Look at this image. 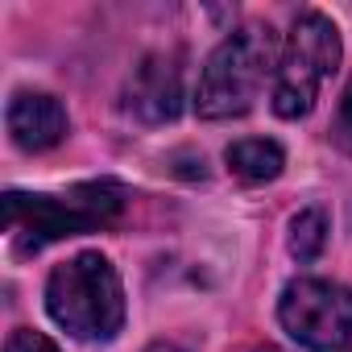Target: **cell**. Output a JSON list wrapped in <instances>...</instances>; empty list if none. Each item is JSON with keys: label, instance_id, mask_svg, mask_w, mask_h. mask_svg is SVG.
<instances>
[{"label": "cell", "instance_id": "obj_4", "mask_svg": "<svg viewBox=\"0 0 352 352\" xmlns=\"http://www.w3.org/2000/svg\"><path fill=\"white\" fill-rule=\"evenodd\" d=\"M340 63V34L323 13H302L290 25V38L282 46L278 71H274V112L282 120H298L315 108L323 79Z\"/></svg>", "mask_w": 352, "mask_h": 352}, {"label": "cell", "instance_id": "obj_8", "mask_svg": "<svg viewBox=\"0 0 352 352\" xmlns=\"http://www.w3.org/2000/svg\"><path fill=\"white\" fill-rule=\"evenodd\" d=\"M228 170L236 174L241 183H274L282 166H286V153L278 141H265V137H245V141H232L228 153H224Z\"/></svg>", "mask_w": 352, "mask_h": 352}, {"label": "cell", "instance_id": "obj_2", "mask_svg": "<svg viewBox=\"0 0 352 352\" xmlns=\"http://www.w3.org/2000/svg\"><path fill=\"white\" fill-rule=\"evenodd\" d=\"M278 58H282V46H278V34L270 25H245L236 34H228L204 75H199V87H195V112L204 120H232V116H245L265 79L278 71Z\"/></svg>", "mask_w": 352, "mask_h": 352}, {"label": "cell", "instance_id": "obj_11", "mask_svg": "<svg viewBox=\"0 0 352 352\" xmlns=\"http://www.w3.org/2000/svg\"><path fill=\"white\" fill-rule=\"evenodd\" d=\"M336 141H340L344 149H352V83H348V91H344V100H340V116H336Z\"/></svg>", "mask_w": 352, "mask_h": 352}, {"label": "cell", "instance_id": "obj_9", "mask_svg": "<svg viewBox=\"0 0 352 352\" xmlns=\"http://www.w3.org/2000/svg\"><path fill=\"white\" fill-rule=\"evenodd\" d=\"M327 245V212L323 208H302L286 224V249L294 261H315Z\"/></svg>", "mask_w": 352, "mask_h": 352}, {"label": "cell", "instance_id": "obj_13", "mask_svg": "<svg viewBox=\"0 0 352 352\" xmlns=\"http://www.w3.org/2000/svg\"><path fill=\"white\" fill-rule=\"evenodd\" d=\"M253 352H282V348H274V344H261V348H253Z\"/></svg>", "mask_w": 352, "mask_h": 352}, {"label": "cell", "instance_id": "obj_1", "mask_svg": "<svg viewBox=\"0 0 352 352\" xmlns=\"http://www.w3.org/2000/svg\"><path fill=\"white\" fill-rule=\"evenodd\" d=\"M124 191L112 183H83L71 187L67 195H21L9 191L0 199V216H5V232L17 253H38L63 236L96 232L120 220Z\"/></svg>", "mask_w": 352, "mask_h": 352}, {"label": "cell", "instance_id": "obj_7", "mask_svg": "<svg viewBox=\"0 0 352 352\" xmlns=\"http://www.w3.org/2000/svg\"><path fill=\"white\" fill-rule=\"evenodd\" d=\"M5 120H9L13 141H17L21 149H30V153L54 149V145L67 137V129H71L67 108H63L54 96H46V91H17V96L9 100Z\"/></svg>", "mask_w": 352, "mask_h": 352}, {"label": "cell", "instance_id": "obj_5", "mask_svg": "<svg viewBox=\"0 0 352 352\" xmlns=\"http://www.w3.org/2000/svg\"><path fill=\"white\" fill-rule=\"evenodd\" d=\"M282 327L311 352H336L352 340V290L327 278H294L278 298Z\"/></svg>", "mask_w": 352, "mask_h": 352}, {"label": "cell", "instance_id": "obj_6", "mask_svg": "<svg viewBox=\"0 0 352 352\" xmlns=\"http://www.w3.org/2000/svg\"><path fill=\"white\" fill-rule=\"evenodd\" d=\"M124 108L145 124H166L183 112V67L174 54H149L124 83Z\"/></svg>", "mask_w": 352, "mask_h": 352}, {"label": "cell", "instance_id": "obj_10", "mask_svg": "<svg viewBox=\"0 0 352 352\" xmlns=\"http://www.w3.org/2000/svg\"><path fill=\"white\" fill-rule=\"evenodd\" d=\"M5 352H58V344H54V340H46V336H42V331H34V327H17V331L9 336Z\"/></svg>", "mask_w": 352, "mask_h": 352}, {"label": "cell", "instance_id": "obj_12", "mask_svg": "<svg viewBox=\"0 0 352 352\" xmlns=\"http://www.w3.org/2000/svg\"><path fill=\"white\" fill-rule=\"evenodd\" d=\"M145 352H187V348H179V344H149Z\"/></svg>", "mask_w": 352, "mask_h": 352}, {"label": "cell", "instance_id": "obj_3", "mask_svg": "<svg viewBox=\"0 0 352 352\" xmlns=\"http://www.w3.org/2000/svg\"><path fill=\"white\" fill-rule=\"evenodd\" d=\"M46 311L75 340H112L124 327L120 274L104 253H79L54 265L46 282Z\"/></svg>", "mask_w": 352, "mask_h": 352}]
</instances>
